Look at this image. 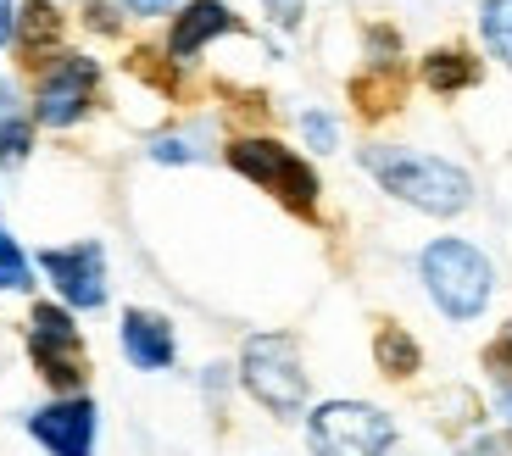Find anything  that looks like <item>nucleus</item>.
Instances as JSON below:
<instances>
[{"instance_id": "nucleus-1", "label": "nucleus", "mask_w": 512, "mask_h": 456, "mask_svg": "<svg viewBox=\"0 0 512 456\" xmlns=\"http://www.w3.org/2000/svg\"><path fill=\"white\" fill-rule=\"evenodd\" d=\"M357 167L390 195V201L412 206V212H423V217H435V223H451V217L474 212V201H479V178L462 162L440 156V151L373 140V145L357 151Z\"/></svg>"}, {"instance_id": "nucleus-2", "label": "nucleus", "mask_w": 512, "mask_h": 456, "mask_svg": "<svg viewBox=\"0 0 512 456\" xmlns=\"http://www.w3.org/2000/svg\"><path fill=\"white\" fill-rule=\"evenodd\" d=\"M412 267H418V284L429 295V306L446 317L451 329L479 323L490 312V301H496V262L468 234H435Z\"/></svg>"}, {"instance_id": "nucleus-3", "label": "nucleus", "mask_w": 512, "mask_h": 456, "mask_svg": "<svg viewBox=\"0 0 512 456\" xmlns=\"http://www.w3.org/2000/svg\"><path fill=\"white\" fill-rule=\"evenodd\" d=\"M223 167L229 173H240L251 190L273 195V201L284 206L290 217H318L323 206V173L312 167V156L301 151V145H284L279 134H256V128H240V134H229L223 140Z\"/></svg>"}, {"instance_id": "nucleus-4", "label": "nucleus", "mask_w": 512, "mask_h": 456, "mask_svg": "<svg viewBox=\"0 0 512 456\" xmlns=\"http://www.w3.org/2000/svg\"><path fill=\"white\" fill-rule=\"evenodd\" d=\"M234 373H240V390L251 395V406H262L273 423H301L312 406V373L301 340L290 329H256L240 340L234 356Z\"/></svg>"}, {"instance_id": "nucleus-5", "label": "nucleus", "mask_w": 512, "mask_h": 456, "mask_svg": "<svg viewBox=\"0 0 512 456\" xmlns=\"http://www.w3.org/2000/svg\"><path fill=\"white\" fill-rule=\"evenodd\" d=\"M307 456H396L401 418L368 395H323L301 418Z\"/></svg>"}, {"instance_id": "nucleus-6", "label": "nucleus", "mask_w": 512, "mask_h": 456, "mask_svg": "<svg viewBox=\"0 0 512 456\" xmlns=\"http://www.w3.org/2000/svg\"><path fill=\"white\" fill-rule=\"evenodd\" d=\"M106 89V67L95 51H78L62 45L51 62H39L28 73V106H34V123L45 134H73L78 123H90L95 106H101Z\"/></svg>"}, {"instance_id": "nucleus-7", "label": "nucleus", "mask_w": 512, "mask_h": 456, "mask_svg": "<svg viewBox=\"0 0 512 456\" xmlns=\"http://www.w3.org/2000/svg\"><path fill=\"white\" fill-rule=\"evenodd\" d=\"M23 356H28V368H34V379L45 384V395L90 390V340H84V323L62 301H51V295L28 301Z\"/></svg>"}, {"instance_id": "nucleus-8", "label": "nucleus", "mask_w": 512, "mask_h": 456, "mask_svg": "<svg viewBox=\"0 0 512 456\" xmlns=\"http://www.w3.org/2000/svg\"><path fill=\"white\" fill-rule=\"evenodd\" d=\"M34 267H39V279L51 284V301H62L78 317L106 312V301H112V256H106L101 240L45 245L34 256Z\"/></svg>"}, {"instance_id": "nucleus-9", "label": "nucleus", "mask_w": 512, "mask_h": 456, "mask_svg": "<svg viewBox=\"0 0 512 456\" xmlns=\"http://www.w3.org/2000/svg\"><path fill=\"white\" fill-rule=\"evenodd\" d=\"M101 401L90 390L45 395L23 412V434L39 456H101Z\"/></svg>"}, {"instance_id": "nucleus-10", "label": "nucleus", "mask_w": 512, "mask_h": 456, "mask_svg": "<svg viewBox=\"0 0 512 456\" xmlns=\"http://www.w3.org/2000/svg\"><path fill=\"white\" fill-rule=\"evenodd\" d=\"M234 34H245V17L234 12L229 0H184L179 12L167 17V34H162L156 51L167 56L173 73H184V67H195L218 39H234Z\"/></svg>"}, {"instance_id": "nucleus-11", "label": "nucleus", "mask_w": 512, "mask_h": 456, "mask_svg": "<svg viewBox=\"0 0 512 456\" xmlns=\"http://www.w3.org/2000/svg\"><path fill=\"white\" fill-rule=\"evenodd\" d=\"M117 351L134 373H173L179 368V329L156 306H123L117 312Z\"/></svg>"}, {"instance_id": "nucleus-12", "label": "nucleus", "mask_w": 512, "mask_h": 456, "mask_svg": "<svg viewBox=\"0 0 512 456\" xmlns=\"http://www.w3.org/2000/svg\"><path fill=\"white\" fill-rule=\"evenodd\" d=\"M34 145H39V123H34V106H28V89L12 73H0V173L28 167Z\"/></svg>"}, {"instance_id": "nucleus-13", "label": "nucleus", "mask_w": 512, "mask_h": 456, "mask_svg": "<svg viewBox=\"0 0 512 456\" xmlns=\"http://www.w3.org/2000/svg\"><path fill=\"white\" fill-rule=\"evenodd\" d=\"M67 45V12L56 6V0H23L17 6V45L12 56L34 73L39 62H51L56 51Z\"/></svg>"}, {"instance_id": "nucleus-14", "label": "nucleus", "mask_w": 512, "mask_h": 456, "mask_svg": "<svg viewBox=\"0 0 512 456\" xmlns=\"http://www.w3.org/2000/svg\"><path fill=\"white\" fill-rule=\"evenodd\" d=\"M479 78H485V56L468 51V45H429V51L418 56V84L429 89V95H440V101L468 95Z\"/></svg>"}, {"instance_id": "nucleus-15", "label": "nucleus", "mask_w": 512, "mask_h": 456, "mask_svg": "<svg viewBox=\"0 0 512 456\" xmlns=\"http://www.w3.org/2000/svg\"><path fill=\"white\" fill-rule=\"evenodd\" d=\"M212 151H223L212 123H173V128H156L151 140H145V156H151L156 167H195Z\"/></svg>"}, {"instance_id": "nucleus-16", "label": "nucleus", "mask_w": 512, "mask_h": 456, "mask_svg": "<svg viewBox=\"0 0 512 456\" xmlns=\"http://www.w3.org/2000/svg\"><path fill=\"white\" fill-rule=\"evenodd\" d=\"M373 368L384 373L390 384H412L423 373V345L407 323H390L384 317L379 329H373Z\"/></svg>"}, {"instance_id": "nucleus-17", "label": "nucleus", "mask_w": 512, "mask_h": 456, "mask_svg": "<svg viewBox=\"0 0 512 456\" xmlns=\"http://www.w3.org/2000/svg\"><path fill=\"white\" fill-rule=\"evenodd\" d=\"M435 406H440L435 423H440L446 434H457V440H462L468 429H479V423H490L485 395H474L468 384H451V390H440V395H435Z\"/></svg>"}, {"instance_id": "nucleus-18", "label": "nucleus", "mask_w": 512, "mask_h": 456, "mask_svg": "<svg viewBox=\"0 0 512 456\" xmlns=\"http://www.w3.org/2000/svg\"><path fill=\"white\" fill-rule=\"evenodd\" d=\"M474 28H479V45H485L490 62H501L512 73V0H479Z\"/></svg>"}, {"instance_id": "nucleus-19", "label": "nucleus", "mask_w": 512, "mask_h": 456, "mask_svg": "<svg viewBox=\"0 0 512 456\" xmlns=\"http://www.w3.org/2000/svg\"><path fill=\"white\" fill-rule=\"evenodd\" d=\"M39 284V267L34 256L17 245V234L6 223H0V295H34Z\"/></svg>"}, {"instance_id": "nucleus-20", "label": "nucleus", "mask_w": 512, "mask_h": 456, "mask_svg": "<svg viewBox=\"0 0 512 456\" xmlns=\"http://www.w3.org/2000/svg\"><path fill=\"white\" fill-rule=\"evenodd\" d=\"M295 134H301V145H307L312 156L340 151V117H334L329 106H301V112H295Z\"/></svg>"}, {"instance_id": "nucleus-21", "label": "nucleus", "mask_w": 512, "mask_h": 456, "mask_svg": "<svg viewBox=\"0 0 512 456\" xmlns=\"http://www.w3.org/2000/svg\"><path fill=\"white\" fill-rule=\"evenodd\" d=\"M195 390H201L206 412H229L234 390H240V373H234V362H206V368H195Z\"/></svg>"}, {"instance_id": "nucleus-22", "label": "nucleus", "mask_w": 512, "mask_h": 456, "mask_svg": "<svg viewBox=\"0 0 512 456\" xmlns=\"http://www.w3.org/2000/svg\"><path fill=\"white\" fill-rule=\"evenodd\" d=\"M457 456H512V434L496 429V423H479L457 440Z\"/></svg>"}, {"instance_id": "nucleus-23", "label": "nucleus", "mask_w": 512, "mask_h": 456, "mask_svg": "<svg viewBox=\"0 0 512 456\" xmlns=\"http://www.w3.org/2000/svg\"><path fill=\"white\" fill-rule=\"evenodd\" d=\"M78 23L90 28V34H101V39H117V34H123V23H128V17H123V6H117V0H90Z\"/></svg>"}, {"instance_id": "nucleus-24", "label": "nucleus", "mask_w": 512, "mask_h": 456, "mask_svg": "<svg viewBox=\"0 0 512 456\" xmlns=\"http://www.w3.org/2000/svg\"><path fill=\"white\" fill-rule=\"evenodd\" d=\"M485 373H490V379H507V384H512V317L501 323L496 334H490V345H485Z\"/></svg>"}, {"instance_id": "nucleus-25", "label": "nucleus", "mask_w": 512, "mask_h": 456, "mask_svg": "<svg viewBox=\"0 0 512 456\" xmlns=\"http://www.w3.org/2000/svg\"><path fill=\"white\" fill-rule=\"evenodd\" d=\"M307 6L312 0H262V17H268L273 34H295V28L307 23Z\"/></svg>"}, {"instance_id": "nucleus-26", "label": "nucleus", "mask_w": 512, "mask_h": 456, "mask_svg": "<svg viewBox=\"0 0 512 456\" xmlns=\"http://www.w3.org/2000/svg\"><path fill=\"white\" fill-rule=\"evenodd\" d=\"M485 406H490V423L512 434V384H507V379H490V395H485Z\"/></svg>"}, {"instance_id": "nucleus-27", "label": "nucleus", "mask_w": 512, "mask_h": 456, "mask_svg": "<svg viewBox=\"0 0 512 456\" xmlns=\"http://www.w3.org/2000/svg\"><path fill=\"white\" fill-rule=\"evenodd\" d=\"M117 6H123V17H145V23H156V17H173L184 0H117Z\"/></svg>"}, {"instance_id": "nucleus-28", "label": "nucleus", "mask_w": 512, "mask_h": 456, "mask_svg": "<svg viewBox=\"0 0 512 456\" xmlns=\"http://www.w3.org/2000/svg\"><path fill=\"white\" fill-rule=\"evenodd\" d=\"M17 6H23V0H0V56L17 45Z\"/></svg>"}, {"instance_id": "nucleus-29", "label": "nucleus", "mask_w": 512, "mask_h": 456, "mask_svg": "<svg viewBox=\"0 0 512 456\" xmlns=\"http://www.w3.org/2000/svg\"><path fill=\"white\" fill-rule=\"evenodd\" d=\"M251 456H273V451H251Z\"/></svg>"}]
</instances>
